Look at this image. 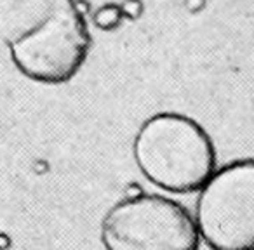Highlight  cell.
<instances>
[{"label":"cell","instance_id":"cell-1","mask_svg":"<svg viewBox=\"0 0 254 250\" xmlns=\"http://www.w3.org/2000/svg\"><path fill=\"white\" fill-rule=\"evenodd\" d=\"M0 39L19 73L47 85L70 82L91 47L77 0H0Z\"/></svg>","mask_w":254,"mask_h":250},{"label":"cell","instance_id":"cell-4","mask_svg":"<svg viewBox=\"0 0 254 250\" xmlns=\"http://www.w3.org/2000/svg\"><path fill=\"white\" fill-rule=\"evenodd\" d=\"M193 219L211 250H254V158L216 169L198 191Z\"/></svg>","mask_w":254,"mask_h":250},{"label":"cell","instance_id":"cell-3","mask_svg":"<svg viewBox=\"0 0 254 250\" xmlns=\"http://www.w3.org/2000/svg\"><path fill=\"white\" fill-rule=\"evenodd\" d=\"M106 250H198L195 219L162 195H138L115 203L101 221Z\"/></svg>","mask_w":254,"mask_h":250},{"label":"cell","instance_id":"cell-2","mask_svg":"<svg viewBox=\"0 0 254 250\" xmlns=\"http://www.w3.org/2000/svg\"><path fill=\"white\" fill-rule=\"evenodd\" d=\"M139 172L167 193H195L216 172V148L200 123L181 113H157L132 143Z\"/></svg>","mask_w":254,"mask_h":250}]
</instances>
